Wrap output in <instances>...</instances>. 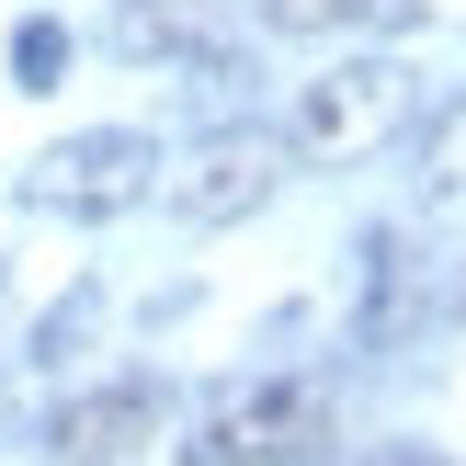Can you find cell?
Returning <instances> with one entry per match:
<instances>
[{
	"instance_id": "6da1fadb",
	"label": "cell",
	"mask_w": 466,
	"mask_h": 466,
	"mask_svg": "<svg viewBox=\"0 0 466 466\" xmlns=\"http://www.w3.org/2000/svg\"><path fill=\"white\" fill-rule=\"evenodd\" d=\"M330 444V387L319 376H239L205 399L182 466H308Z\"/></svg>"
},
{
	"instance_id": "7a4b0ae2",
	"label": "cell",
	"mask_w": 466,
	"mask_h": 466,
	"mask_svg": "<svg viewBox=\"0 0 466 466\" xmlns=\"http://www.w3.org/2000/svg\"><path fill=\"white\" fill-rule=\"evenodd\" d=\"M399 126H410V68H399V57H353V68H330V80L296 91L285 148L319 159V171H353V159H376Z\"/></svg>"
},
{
	"instance_id": "3957f363",
	"label": "cell",
	"mask_w": 466,
	"mask_h": 466,
	"mask_svg": "<svg viewBox=\"0 0 466 466\" xmlns=\"http://www.w3.org/2000/svg\"><path fill=\"white\" fill-rule=\"evenodd\" d=\"M23 194L57 205V217H126V205L159 194V148L137 126H91V137H57V148L23 171Z\"/></svg>"
},
{
	"instance_id": "277c9868",
	"label": "cell",
	"mask_w": 466,
	"mask_h": 466,
	"mask_svg": "<svg viewBox=\"0 0 466 466\" xmlns=\"http://www.w3.org/2000/svg\"><path fill=\"white\" fill-rule=\"evenodd\" d=\"M273 182H285V137L273 126H217V137H194L182 171H159V194H171L182 228H228L250 205H273Z\"/></svg>"
},
{
	"instance_id": "5b68a950",
	"label": "cell",
	"mask_w": 466,
	"mask_h": 466,
	"mask_svg": "<svg viewBox=\"0 0 466 466\" xmlns=\"http://www.w3.org/2000/svg\"><path fill=\"white\" fill-rule=\"evenodd\" d=\"M159 421H171V387L159 376H114V387H91V399H68L46 421V455L57 466H114V455L159 444Z\"/></svg>"
},
{
	"instance_id": "8992f818",
	"label": "cell",
	"mask_w": 466,
	"mask_h": 466,
	"mask_svg": "<svg viewBox=\"0 0 466 466\" xmlns=\"http://www.w3.org/2000/svg\"><path fill=\"white\" fill-rule=\"evenodd\" d=\"M114 46H126V57L228 68V0H126V12H114Z\"/></svg>"
},
{
	"instance_id": "52a82bcc",
	"label": "cell",
	"mask_w": 466,
	"mask_h": 466,
	"mask_svg": "<svg viewBox=\"0 0 466 466\" xmlns=\"http://www.w3.org/2000/svg\"><path fill=\"white\" fill-rule=\"evenodd\" d=\"M410 182H421V205H466V91L421 126V148H410Z\"/></svg>"
},
{
	"instance_id": "ba28073f",
	"label": "cell",
	"mask_w": 466,
	"mask_h": 466,
	"mask_svg": "<svg viewBox=\"0 0 466 466\" xmlns=\"http://www.w3.org/2000/svg\"><path fill=\"white\" fill-rule=\"evenodd\" d=\"M273 35H341V23H421V0H250Z\"/></svg>"
},
{
	"instance_id": "9c48e42d",
	"label": "cell",
	"mask_w": 466,
	"mask_h": 466,
	"mask_svg": "<svg viewBox=\"0 0 466 466\" xmlns=\"http://www.w3.org/2000/svg\"><path fill=\"white\" fill-rule=\"evenodd\" d=\"M12 80L23 91H57L68 80V23H46V12L23 23V35H12Z\"/></svg>"
},
{
	"instance_id": "30bf717a",
	"label": "cell",
	"mask_w": 466,
	"mask_h": 466,
	"mask_svg": "<svg viewBox=\"0 0 466 466\" xmlns=\"http://www.w3.org/2000/svg\"><path fill=\"white\" fill-rule=\"evenodd\" d=\"M91 308H103V296L80 285V296H68V308H57V319L35 330V364H68V353H80V341H91Z\"/></svg>"
},
{
	"instance_id": "8fae6325",
	"label": "cell",
	"mask_w": 466,
	"mask_h": 466,
	"mask_svg": "<svg viewBox=\"0 0 466 466\" xmlns=\"http://www.w3.org/2000/svg\"><path fill=\"white\" fill-rule=\"evenodd\" d=\"M364 466H455V455H432V444H376Z\"/></svg>"
}]
</instances>
